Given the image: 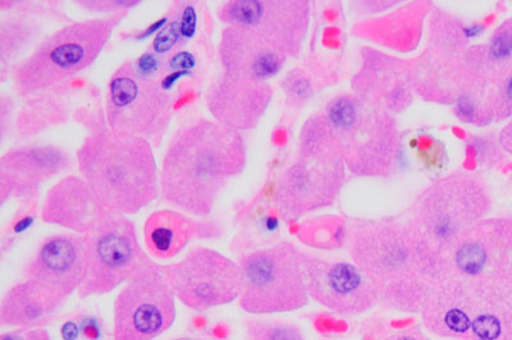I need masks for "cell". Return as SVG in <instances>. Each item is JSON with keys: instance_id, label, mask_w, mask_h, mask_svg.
Returning a JSON list of instances; mask_svg holds the SVG:
<instances>
[{"instance_id": "cell-34", "label": "cell", "mask_w": 512, "mask_h": 340, "mask_svg": "<svg viewBox=\"0 0 512 340\" xmlns=\"http://www.w3.org/2000/svg\"><path fill=\"white\" fill-rule=\"evenodd\" d=\"M169 340H201V339H196V338H192V337H178V338H173V339H169Z\"/></svg>"}, {"instance_id": "cell-28", "label": "cell", "mask_w": 512, "mask_h": 340, "mask_svg": "<svg viewBox=\"0 0 512 340\" xmlns=\"http://www.w3.org/2000/svg\"><path fill=\"white\" fill-rule=\"evenodd\" d=\"M39 199L21 202L20 209H18L15 217L9 223V229H6L2 237V255L6 254L9 247H12V242L16 241L18 234L26 231L30 227L32 220L35 218V211L38 209Z\"/></svg>"}, {"instance_id": "cell-22", "label": "cell", "mask_w": 512, "mask_h": 340, "mask_svg": "<svg viewBox=\"0 0 512 340\" xmlns=\"http://www.w3.org/2000/svg\"><path fill=\"white\" fill-rule=\"evenodd\" d=\"M336 191L335 181L318 178L315 168L299 163L288 168L281 177L274 204L282 219L296 220L331 204Z\"/></svg>"}, {"instance_id": "cell-20", "label": "cell", "mask_w": 512, "mask_h": 340, "mask_svg": "<svg viewBox=\"0 0 512 340\" xmlns=\"http://www.w3.org/2000/svg\"><path fill=\"white\" fill-rule=\"evenodd\" d=\"M102 209L85 179L70 174L54 183L45 194L41 220L73 233L85 234L93 227Z\"/></svg>"}, {"instance_id": "cell-26", "label": "cell", "mask_w": 512, "mask_h": 340, "mask_svg": "<svg viewBox=\"0 0 512 340\" xmlns=\"http://www.w3.org/2000/svg\"><path fill=\"white\" fill-rule=\"evenodd\" d=\"M301 241L308 246L319 248H335L342 246L346 238L344 222L337 218L322 222L305 223L300 231Z\"/></svg>"}, {"instance_id": "cell-13", "label": "cell", "mask_w": 512, "mask_h": 340, "mask_svg": "<svg viewBox=\"0 0 512 340\" xmlns=\"http://www.w3.org/2000/svg\"><path fill=\"white\" fill-rule=\"evenodd\" d=\"M301 268L309 297L328 310L356 316L379 303L372 282L355 264L323 260L301 252Z\"/></svg>"}, {"instance_id": "cell-6", "label": "cell", "mask_w": 512, "mask_h": 340, "mask_svg": "<svg viewBox=\"0 0 512 340\" xmlns=\"http://www.w3.org/2000/svg\"><path fill=\"white\" fill-rule=\"evenodd\" d=\"M242 286L239 303L253 316H269L303 309L310 300L301 251L291 242L259 248L239 260Z\"/></svg>"}, {"instance_id": "cell-18", "label": "cell", "mask_w": 512, "mask_h": 340, "mask_svg": "<svg viewBox=\"0 0 512 340\" xmlns=\"http://www.w3.org/2000/svg\"><path fill=\"white\" fill-rule=\"evenodd\" d=\"M217 57L226 75L258 82L276 76L287 59L281 50L239 26H224Z\"/></svg>"}, {"instance_id": "cell-12", "label": "cell", "mask_w": 512, "mask_h": 340, "mask_svg": "<svg viewBox=\"0 0 512 340\" xmlns=\"http://www.w3.org/2000/svg\"><path fill=\"white\" fill-rule=\"evenodd\" d=\"M176 300L194 311L239 301L240 264L208 247H194L177 263L162 265Z\"/></svg>"}, {"instance_id": "cell-31", "label": "cell", "mask_w": 512, "mask_h": 340, "mask_svg": "<svg viewBox=\"0 0 512 340\" xmlns=\"http://www.w3.org/2000/svg\"><path fill=\"white\" fill-rule=\"evenodd\" d=\"M0 340H53V337L45 328L11 329L0 335Z\"/></svg>"}, {"instance_id": "cell-5", "label": "cell", "mask_w": 512, "mask_h": 340, "mask_svg": "<svg viewBox=\"0 0 512 340\" xmlns=\"http://www.w3.org/2000/svg\"><path fill=\"white\" fill-rule=\"evenodd\" d=\"M420 314L437 337L455 340H512V293L457 279H440Z\"/></svg>"}, {"instance_id": "cell-32", "label": "cell", "mask_w": 512, "mask_h": 340, "mask_svg": "<svg viewBox=\"0 0 512 340\" xmlns=\"http://www.w3.org/2000/svg\"><path fill=\"white\" fill-rule=\"evenodd\" d=\"M386 340H431L425 335L422 330L410 329L405 332L393 334L392 337Z\"/></svg>"}, {"instance_id": "cell-15", "label": "cell", "mask_w": 512, "mask_h": 340, "mask_svg": "<svg viewBox=\"0 0 512 340\" xmlns=\"http://www.w3.org/2000/svg\"><path fill=\"white\" fill-rule=\"evenodd\" d=\"M72 167L66 150L53 145H26L8 149L0 158V204L39 199L40 188Z\"/></svg>"}, {"instance_id": "cell-8", "label": "cell", "mask_w": 512, "mask_h": 340, "mask_svg": "<svg viewBox=\"0 0 512 340\" xmlns=\"http://www.w3.org/2000/svg\"><path fill=\"white\" fill-rule=\"evenodd\" d=\"M491 208L486 187L473 179L442 182L425 192L409 220L411 228L441 259Z\"/></svg>"}, {"instance_id": "cell-25", "label": "cell", "mask_w": 512, "mask_h": 340, "mask_svg": "<svg viewBox=\"0 0 512 340\" xmlns=\"http://www.w3.org/2000/svg\"><path fill=\"white\" fill-rule=\"evenodd\" d=\"M245 340H306L296 325L268 316L245 320Z\"/></svg>"}, {"instance_id": "cell-29", "label": "cell", "mask_w": 512, "mask_h": 340, "mask_svg": "<svg viewBox=\"0 0 512 340\" xmlns=\"http://www.w3.org/2000/svg\"><path fill=\"white\" fill-rule=\"evenodd\" d=\"M82 11L113 16L127 13L130 9L141 4L140 0H79L76 2Z\"/></svg>"}, {"instance_id": "cell-7", "label": "cell", "mask_w": 512, "mask_h": 340, "mask_svg": "<svg viewBox=\"0 0 512 340\" xmlns=\"http://www.w3.org/2000/svg\"><path fill=\"white\" fill-rule=\"evenodd\" d=\"M104 108L113 131L159 147L172 122L176 96L158 78L144 75L127 61L109 78Z\"/></svg>"}, {"instance_id": "cell-14", "label": "cell", "mask_w": 512, "mask_h": 340, "mask_svg": "<svg viewBox=\"0 0 512 340\" xmlns=\"http://www.w3.org/2000/svg\"><path fill=\"white\" fill-rule=\"evenodd\" d=\"M224 26H239L281 50L294 55L305 30V3L269 0H227L216 12Z\"/></svg>"}, {"instance_id": "cell-24", "label": "cell", "mask_w": 512, "mask_h": 340, "mask_svg": "<svg viewBox=\"0 0 512 340\" xmlns=\"http://www.w3.org/2000/svg\"><path fill=\"white\" fill-rule=\"evenodd\" d=\"M38 16L25 12H11L0 18V78L6 82L12 68L24 57L43 31Z\"/></svg>"}, {"instance_id": "cell-33", "label": "cell", "mask_w": 512, "mask_h": 340, "mask_svg": "<svg viewBox=\"0 0 512 340\" xmlns=\"http://www.w3.org/2000/svg\"><path fill=\"white\" fill-rule=\"evenodd\" d=\"M501 142L507 153L512 155V121L507 124L505 130L502 131Z\"/></svg>"}, {"instance_id": "cell-10", "label": "cell", "mask_w": 512, "mask_h": 340, "mask_svg": "<svg viewBox=\"0 0 512 340\" xmlns=\"http://www.w3.org/2000/svg\"><path fill=\"white\" fill-rule=\"evenodd\" d=\"M176 302L163 266L146 256L114 301V340L159 338L175 324Z\"/></svg>"}, {"instance_id": "cell-1", "label": "cell", "mask_w": 512, "mask_h": 340, "mask_svg": "<svg viewBox=\"0 0 512 340\" xmlns=\"http://www.w3.org/2000/svg\"><path fill=\"white\" fill-rule=\"evenodd\" d=\"M246 162L248 149L241 132L213 119H194L168 142L159 168L160 197L182 213L207 219Z\"/></svg>"}, {"instance_id": "cell-27", "label": "cell", "mask_w": 512, "mask_h": 340, "mask_svg": "<svg viewBox=\"0 0 512 340\" xmlns=\"http://www.w3.org/2000/svg\"><path fill=\"white\" fill-rule=\"evenodd\" d=\"M63 340H114L107 338L102 320L91 315H76L68 319L61 328Z\"/></svg>"}, {"instance_id": "cell-9", "label": "cell", "mask_w": 512, "mask_h": 340, "mask_svg": "<svg viewBox=\"0 0 512 340\" xmlns=\"http://www.w3.org/2000/svg\"><path fill=\"white\" fill-rule=\"evenodd\" d=\"M85 242L86 271L77 296L81 300L112 293L134 275L148 252L141 247L136 225L125 215L102 209Z\"/></svg>"}, {"instance_id": "cell-11", "label": "cell", "mask_w": 512, "mask_h": 340, "mask_svg": "<svg viewBox=\"0 0 512 340\" xmlns=\"http://www.w3.org/2000/svg\"><path fill=\"white\" fill-rule=\"evenodd\" d=\"M512 292V220L483 219L442 257L440 278Z\"/></svg>"}, {"instance_id": "cell-21", "label": "cell", "mask_w": 512, "mask_h": 340, "mask_svg": "<svg viewBox=\"0 0 512 340\" xmlns=\"http://www.w3.org/2000/svg\"><path fill=\"white\" fill-rule=\"evenodd\" d=\"M68 298L36 280L25 279L3 294L0 325L11 329L45 328Z\"/></svg>"}, {"instance_id": "cell-23", "label": "cell", "mask_w": 512, "mask_h": 340, "mask_svg": "<svg viewBox=\"0 0 512 340\" xmlns=\"http://www.w3.org/2000/svg\"><path fill=\"white\" fill-rule=\"evenodd\" d=\"M82 86L84 85L71 80L27 98L16 117L17 137L21 140L29 139L73 118V100L76 99L77 91L82 90Z\"/></svg>"}, {"instance_id": "cell-16", "label": "cell", "mask_w": 512, "mask_h": 340, "mask_svg": "<svg viewBox=\"0 0 512 340\" xmlns=\"http://www.w3.org/2000/svg\"><path fill=\"white\" fill-rule=\"evenodd\" d=\"M272 96L267 82L241 80L221 72L210 81L204 101L213 121L242 132L258 126Z\"/></svg>"}, {"instance_id": "cell-4", "label": "cell", "mask_w": 512, "mask_h": 340, "mask_svg": "<svg viewBox=\"0 0 512 340\" xmlns=\"http://www.w3.org/2000/svg\"><path fill=\"white\" fill-rule=\"evenodd\" d=\"M126 13L70 22L41 39L9 73L13 90L27 99L71 81L93 66Z\"/></svg>"}, {"instance_id": "cell-2", "label": "cell", "mask_w": 512, "mask_h": 340, "mask_svg": "<svg viewBox=\"0 0 512 340\" xmlns=\"http://www.w3.org/2000/svg\"><path fill=\"white\" fill-rule=\"evenodd\" d=\"M350 254L372 282L379 303L396 311L420 312L440 278V257L409 223L360 225L351 234Z\"/></svg>"}, {"instance_id": "cell-30", "label": "cell", "mask_w": 512, "mask_h": 340, "mask_svg": "<svg viewBox=\"0 0 512 340\" xmlns=\"http://www.w3.org/2000/svg\"><path fill=\"white\" fill-rule=\"evenodd\" d=\"M16 117L15 101L11 96L2 95V98H0V135H2V141L7 139L11 127L15 128Z\"/></svg>"}, {"instance_id": "cell-19", "label": "cell", "mask_w": 512, "mask_h": 340, "mask_svg": "<svg viewBox=\"0 0 512 340\" xmlns=\"http://www.w3.org/2000/svg\"><path fill=\"white\" fill-rule=\"evenodd\" d=\"M223 236V228L216 222L191 217L180 210L154 211L144 225L146 252L152 259H176L192 241H209Z\"/></svg>"}, {"instance_id": "cell-17", "label": "cell", "mask_w": 512, "mask_h": 340, "mask_svg": "<svg viewBox=\"0 0 512 340\" xmlns=\"http://www.w3.org/2000/svg\"><path fill=\"white\" fill-rule=\"evenodd\" d=\"M86 255L84 236L59 233L44 238L27 261L24 278L36 280L70 298L84 282Z\"/></svg>"}, {"instance_id": "cell-3", "label": "cell", "mask_w": 512, "mask_h": 340, "mask_svg": "<svg viewBox=\"0 0 512 340\" xmlns=\"http://www.w3.org/2000/svg\"><path fill=\"white\" fill-rule=\"evenodd\" d=\"M80 176L109 213L135 215L160 196L154 146L105 126L89 132L76 153Z\"/></svg>"}]
</instances>
